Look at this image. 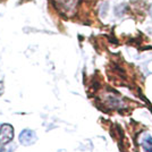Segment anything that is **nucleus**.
<instances>
[{
  "instance_id": "f03ea898",
  "label": "nucleus",
  "mask_w": 152,
  "mask_h": 152,
  "mask_svg": "<svg viewBox=\"0 0 152 152\" xmlns=\"http://www.w3.org/2000/svg\"><path fill=\"white\" fill-rule=\"evenodd\" d=\"M38 140L37 134L31 129H24L22 133L19 134V142L23 145H31Z\"/></svg>"
},
{
  "instance_id": "7ed1b4c3",
  "label": "nucleus",
  "mask_w": 152,
  "mask_h": 152,
  "mask_svg": "<svg viewBox=\"0 0 152 152\" xmlns=\"http://www.w3.org/2000/svg\"><path fill=\"white\" fill-rule=\"evenodd\" d=\"M141 145H142V148H143L145 151L152 152V137L149 134H146L145 136L142 139Z\"/></svg>"
},
{
  "instance_id": "20e7f679",
  "label": "nucleus",
  "mask_w": 152,
  "mask_h": 152,
  "mask_svg": "<svg viewBox=\"0 0 152 152\" xmlns=\"http://www.w3.org/2000/svg\"><path fill=\"white\" fill-rule=\"evenodd\" d=\"M2 92H4V84L2 82H0V95L2 94Z\"/></svg>"
},
{
  "instance_id": "f257e3e1",
  "label": "nucleus",
  "mask_w": 152,
  "mask_h": 152,
  "mask_svg": "<svg viewBox=\"0 0 152 152\" xmlns=\"http://www.w3.org/2000/svg\"><path fill=\"white\" fill-rule=\"evenodd\" d=\"M14 137V129L13 127L8 124H4L0 127V144L5 145L9 143Z\"/></svg>"
},
{
  "instance_id": "39448f33",
  "label": "nucleus",
  "mask_w": 152,
  "mask_h": 152,
  "mask_svg": "<svg viewBox=\"0 0 152 152\" xmlns=\"http://www.w3.org/2000/svg\"><path fill=\"white\" fill-rule=\"evenodd\" d=\"M149 15H150V17L152 18V4L150 5V7H149Z\"/></svg>"
}]
</instances>
